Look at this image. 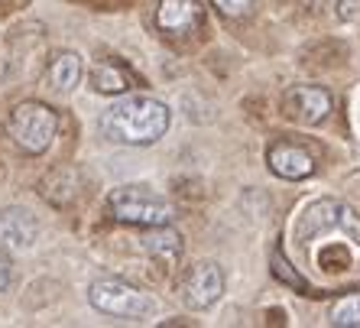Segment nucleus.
<instances>
[{"label":"nucleus","mask_w":360,"mask_h":328,"mask_svg":"<svg viewBox=\"0 0 360 328\" xmlns=\"http://www.w3.org/2000/svg\"><path fill=\"white\" fill-rule=\"evenodd\" d=\"M205 23L201 0H160L156 7V26L166 36H188Z\"/></svg>","instance_id":"1a4fd4ad"},{"label":"nucleus","mask_w":360,"mask_h":328,"mask_svg":"<svg viewBox=\"0 0 360 328\" xmlns=\"http://www.w3.org/2000/svg\"><path fill=\"white\" fill-rule=\"evenodd\" d=\"M328 322L338 328H360V293L341 296L328 312Z\"/></svg>","instance_id":"4468645a"},{"label":"nucleus","mask_w":360,"mask_h":328,"mask_svg":"<svg viewBox=\"0 0 360 328\" xmlns=\"http://www.w3.org/2000/svg\"><path fill=\"white\" fill-rule=\"evenodd\" d=\"M273 270H276V277L279 279H285V283H292V286H302V279L295 277L292 270H289V263L279 257V253H273Z\"/></svg>","instance_id":"dca6fc26"},{"label":"nucleus","mask_w":360,"mask_h":328,"mask_svg":"<svg viewBox=\"0 0 360 328\" xmlns=\"http://www.w3.org/2000/svg\"><path fill=\"white\" fill-rule=\"evenodd\" d=\"M59 130V114L42 101H23L10 111L7 120V134L13 137V144L30 156H39L52 146Z\"/></svg>","instance_id":"39448f33"},{"label":"nucleus","mask_w":360,"mask_h":328,"mask_svg":"<svg viewBox=\"0 0 360 328\" xmlns=\"http://www.w3.org/2000/svg\"><path fill=\"white\" fill-rule=\"evenodd\" d=\"M357 4H360V0H341V17L344 20L354 17V13H357Z\"/></svg>","instance_id":"a211bd4d"},{"label":"nucleus","mask_w":360,"mask_h":328,"mask_svg":"<svg viewBox=\"0 0 360 328\" xmlns=\"http://www.w3.org/2000/svg\"><path fill=\"white\" fill-rule=\"evenodd\" d=\"M39 237V225L26 208L0 211V247L7 251H30Z\"/></svg>","instance_id":"9d476101"},{"label":"nucleus","mask_w":360,"mask_h":328,"mask_svg":"<svg viewBox=\"0 0 360 328\" xmlns=\"http://www.w3.org/2000/svg\"><path fill=\"white\" fill-rule=\"evenodd\" d=\"M169 120H172V114L162 101L146 98V94H127L101 114L98 127L110 144L150 146L166 137Z\"/></svg>","instance_id":"f257e3e1"},{"label":"nucleus","mask_w":360,"mask_h":328,"mask_svg":"<svg viewBox=\"0 0 360 328\" xmlns=\"http://www.w3.org/2000/svg\"><path fill=\"white\" fill-rule=\"evenodd\" d=\"M211 4H214V7H218L224 17H231V20L243 17V13L253 7V0H211Z\"/></svg>","instance_id":"2eb2a0df"},{"label":"nucleus","mask_w":360,"mask_h":328,"mask_svg":"<svg viewBox=\"0 0 360 328\" xmlns=\"http://www.w3.org/2000/svg\"><path fill=\"white\" fill-rule=\"evenodd\" d=\"M108 208L114 215V221L134 227H160L172 225L176 208L166 195L153 192L150 185H120L108 195Z\"/></svg>","instance_id":"7ed1b4c3"},{"label":"nucleus","mask_w":360,"mask_h":328,"mask_svg":"<svg viewBox=\"0 0 360 328\" xmlns=\"http://www.w3.org/2000/svg\"><path fill=\"white\" fill-rule=\"evenodd\" d=\"M266 163L279 179H289V182H299V179L315 176V169H319L315 156H311L305 146L289 144V140H279V144L269 146Z\"/></svg>","instance_id":"6e6552de"},{"label":"nucleus","mask_w":360,"mask_h":328,"mask_svg":"<svg viewBox=\"0 0 360 328\" xmlns=\"http://www.w3.org/2000/svg\"><path fill=\"white\" fill-rule=\"evenodd\" d=\"M140 247L150 253L153 260H160L162 267H172V263H179V257H182V234L172 231L169 225L146 227V234L140 237Z\"/></svg>","instance_id":"9b49d317"},{"label":"nucleus","mask_w":360,"mask_h":328,"mask_svg":"<svg viewBox=\"0 0 360 328\" xmlns=\"http://www.w3.org/2000/svg\"><path fill=\"white\" fill-rule=\"evenodd\" d=\"M82 56L78 52H59V56H52L49 68H46V84H49L56 94H68L75 92V84L82 82Z\"/></svg>","instance_id":"f8f14e48"},{"label":"nucleus","mask_w":360,"mask_h":328,"mask_svg":"<svg viewBox=\"0 0 360 328\" xmlns=\"http://www.w3.org/2000/svg\"><path fill=\"white\" fill-rule=\"evenodd\" d=\"M283 114L292 124L315 127L331 114V94L319 84H295L283 94Z\"/></svg>","instance_id":"0eeeda50"},{"label":"nucleus","mask_w":360,"mask_h":328,"mask_svg":"<svg viewBox=\"0 0 360 328\" xmlns=\"http://www.w3.org/2000/svg\"><path fill=\"white\" fill-rule=\"evenodd\" d=\"M179 293H182V303L188 309H195V312L211 309L224 296V270L214 260L195 263V267H188L182 283H179Z\"/></svg>","instance_id":"423d86ee"},{"label":"nucleus","mask_w":360,"mask_h":328,"mask_svg":"<svg viewBox=\"0 0 360 328\" xmlns=\"http://www.w3.org/2000/svg\"><path fill=\"white\" fill-rule=\"evenodd\" d=\"M331 237H344L351 247H360V211L341 198H315L302 208L295 221V241L305 247H315Z\"/></svg>","instance_id":"f03ea898"},{"label":"nucleus","mask_w":360,"mask_h":328,"mask_svg":"<svg viewBox=\"0 0 360 328\" xmlns=\"http://www.w3.org/2000/svg\"><path fill=\"white\" fill-rule=\"evenodd\" d=\"M88 303L98 312H104V315H114V319L143 322V319H153V315H156V299L117 277L94 279L91 286H88Z\"/></svg>","instance_id":"20e7f679"},{"label":"nucleus","mask_w":360,"mask_h":328,"mask_svg":"<svg viewBox=\"0 0 360 328\" xmlns=\"http://www.w3.org/2000/svg\"><path fill=\"white\" fill-rule=\"evenodd\" d=\"M136 84V78L130 75V68L120 65L117 59H101L91 68V88L98 94H124Z\"/></svg>","instance_id":"ddd939ff"},{"label":"nucleus","mask_w":360,"mask_h":328,"mask_svg":"<svg viewBox=\"0 0 360 328\" xmlns=\"http://www.w3.org/2000/svg\"><path fill=\"white\" fill-rule=\"evenodd\" d=\"M10 279H13V270H10V260L0 253V293L10 286Z\"/></svg>","instance_id":"f3484780"}]
</instances>
